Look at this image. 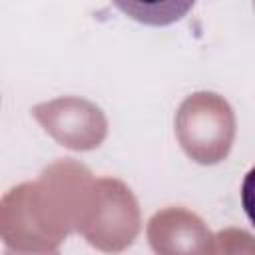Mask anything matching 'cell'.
Instances as JSON below:
<instances>
[{
	"mask_svg": "<svg viewBox=\"0 0 255 255\" xmlns=\"http://www.w3.org/2000/svg\"><path fill=\"white\" fill-rule=\"evenodd\" d=\"M241 207L255 227V165L245 173L243 183H241Z\"/></svg>",
	"mask_w": 255,
	"mask_h": 255,
	"instance_id": "obj_1",
	"label": "cell"
}]
</instances>
